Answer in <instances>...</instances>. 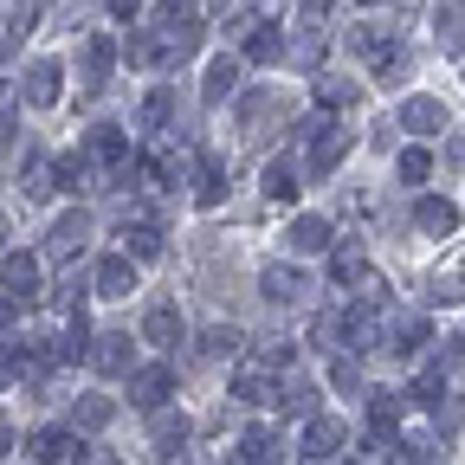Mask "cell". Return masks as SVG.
Masks as SVG:
<instances>
[{"instance_id": "1", "label": "cell", "mask_w": 465, "mask_h": 465, "mask_svg": "<svg viewBox=\"0 0 465 465\" xmlns=\"http://www.w3.org/2000/svg\"><path fill=\"white\" fill-rule=\"evenodd\" d=\"M149 33L162 39V52H168V58H188V52L201 45V14H194V7H182V0H162V7L149 14Z\"/></svg>"}, {"instance_id": "2", "label": "cell", "mask_w": 465, "mask_h": 465, "mask_svg": "<svg viewBox=\"0 0 465 465\" xmlns=\"http://www.w3.org/2000/svg\"><path fill=\"white\" fill-rule=\"evenodd\" d=\"M39 284H45V278H39V259H33V252H7V259H0V291H7L14 304H33Z\"/></svg>"}, {"instance_id": "3", "label": "cell", "mask_w": 465, "mask_h": 465, "mask_svg": "<svg viewBox=\"0 0 465 465\" xmlns=\"http://www.w3.org/2000/svg\"><path fill=\"white\" fill-rule=\"evenodd\" d=\"M91 369L97 375H130V362H136V349H130V336L124 330H104V336H91Z\"/></svg>"}, {"instance_id": "4", "label": "cell", "mask_w": 465, "mask_h": 465, "mask_svg": "<svg viewBox=\"0 0 465 465\" xmlns=\"http://www.w3.org/2000/svg\"><path fill=\"white\" fill-rule=\"evenodd\" d=\"M298 136H311V174H330V168L349 155V130H342V124H336V130H330V124H304Z\"/></svg>"}, {"instance_id": "5", "label": "cell", "mask_w": 465, "mask_h": 465, "mask_svg": "<svg viewBox=\"0 0 465 465\" xmlns=\"http://www.w3.org/2000/svg\"><path fill=\"white\" fill-rule=\"evenodd\" d=\"M84 155H91L97 168H110V174H116V168H130V136L116 130V124H97V130L84 136Z\"/></svg>"}, {"instance_id": "6", "label": "cell", "mask_w": 465, "mask_h": 465, "mask_svg": "<svg viewBox=\"0 0 465 465\" xmlns=\"http://www.w3.org/2000/svg\"><path fill=\"white\" fill-rule=\"evenodd\" d=\"M84 240H91V213H65V220L52 226V240H45V259L65 265L72 252H84Z\"/></svg>"}, {"instance_id": "7", "label": "cell", "mask_w": 465, "mask_h": 465, "mask_svg": "<svg viewBox=\"0 0 465 465\" xmlns=\"http://www.w3.org/2000/svg\"><path fill=\"white\" fill-rule=\"evenodd\" d=\"M110 58H116V39H110V33H91L84 52H78V84H84V91H97V84L110 78Z\"/></svg>"}, {"instance_id": "8", "label": "cell", "mask_w": 465, "mask_h": 465, "mask_svg": "<svg viewBox=\"0 0 465 465\" xmlns=\"http://www.w3.org/2000/svg\"><path fill=\"white\" fill-rule=\"evenodd\" d=\"M311 465H323V459H336L342 452V427L330 420V414H311V427H304V446H298Z\"/></svg>"}, {"instance_id": "9", "label": "cell", "mask_w": 465, "mask_h": 465, "mask_svg": "<svg viewBox=\"0 0 465 465\" xmlns=\"http://www.w3.org/2000/svg\"><path fill=\"white\" fill-rule=\"evenodd\" d=\"M394 124L414 130V136H433V130H446V104H440V97H407Z\"/></svg>"}, {"instance_id": "10", "label": "cell", "mask_w": 465, "mask_h": 465, "mask_svg": "<svg viewBox=\"0 0 465 465\" xmlns=\"http://www.w3.org/2000/svg\"><path fill=\"white\" fill-rule=\"evenodd\" d=\"M130 291H136V265H130V252L97 259V298H130Z\"/></svg>"}, {"instance_id": "11", "label": "cell", "mask_w": 465, "mask_h": 465, "mask_svg": "<svg viewBox=\"0 0 465 465\" xmlns=\"http://www.w3.org/2000/svg\"><path fill=\"white\" fill-rule=\"evenodd\" d=\"M168 388H174V375H168L162 362H155V369H130V401H136V407H149V414L168 401Z\"/></svg>"}, {"instance_id": "12", "label": "cell", "mask_w": 465, "mask_h": 465, "mask_svg": "<svg viewBox=\"0 0 465 465\" xmlns=\"http://www.w3.org/2000/svg\"><path fill=\"white\" fill-rule=\"evenodd\" d=\"M414 226L427 232V240H446V232L459 226V207H452V201H440V194H427V201L414 207Z\"/></svg>"}, {"instance_id": "13", "label": "cell", "mask_w": 465, "mask_h": 465, "mask_svg": "<svg viewBox=\"0 0 465 465\" xmlns=\"http://www.w3.org/2000/svg\"><path fill=\"white\" fill-rule=\"evenodd\" d=\"M58 78H65V72H58V58H33V72H26V104H58Z\"/></svg>"}, {"instance_id": "14", "label": "cell", "mask_w": 465, "mask_h": 465, "mask_svg": "<svg viewBox=\"0 0 465 465\" xmlns=\"http://www.w3.org/2000/svg\"><path fill=\"white\" fill-rule=\"evenodd\" d=\"M143 342L174 349V342H182V311H174V304H155V311L143 317Z\"/></svg>"}, {"instance_id": "15", "label": "cell", "mask_w": 465, "mask_h": 465, "mask_svg": "<svg viewBox=\"0 0 465 465\" xmlns=\"http://www.w3.org/2000/svg\"><path fill=\"white\" fill-rule=\"evenodd\" d=\"M259 284H265V298H272V304H298L304 291H311V284H304V272H291V265H265V278H259Z\"/></svg>"}, {"instance_id": "16", "label": "cell", "mask_w": 465, "mask_h": 465, "mask_svg": "<svg viewBox=\"0 0 465 465\" xmlns=\"http://www.w3.org/2000/svg\"><path fill=\"white\" fill-rule=\"evenodd\" d=\"M188 433H194V427H188V414H174V407H155V452H168V459H174V452L188 446Z\"/></svg>"}, {"instance_id": "17", "label": "cell", "mask_w": 465, "mask_h": 465, "mask_svg": "<svg viewBox=\"0 0 465 465\" xmlns=\"http://www.w3.org/2000/svg\"><path fill=\"white\" fill-rule=\"evenodd\" d=\"M26 446H33V459H39V465H58V459H72V452H78V440H72L65 427H39Z\"/></svg>"}, {"instance_id": "18", "label": "cell", "mask_w": 465, "mask_h": 465, "mask_svg": "<svg viewBox=\"0 0 465 465\" xmlns=\"http://www.w3.org/2000/svg\"><path fill=\"white\" fill-rule=\"evenodd\" d=\"M124 252L130 259H155L162 252V226L155 220H124Z\"/></svg>"}, {"instance_id": "19", "label": "cell", "mask_w": 465, "mask_h": 465, "mask_svg": "<svg viewBox=\"0 0 465 465\" xmlns=\"http://www.w3.org/2000/svg\"><path fill=\"white\" fill-rule=\"evenodd\" d=\"M433 26H440V45L446 52H465V0H440Z\"/></svg>"}, {"instance_id": "20", "label": "cell", "mask_w": 465, "mask_h": 465, "mask_svg": "<svg viewBox=\"0 0 465 465\" xmlns=\"http://www.w3.org/2000/svg\"><path fill=\"white\" fill-rule=\"evenodd\" d=\"M323 45H330V39H323V26H304L298 39L284 45V58H291L298 72H311V65H323Z\"/></svg>"}, {"instance_id": "21", "label": "cell", "mask_w": 465, "mask_h": 465, "mask_svg": "<svg viewBox=\"0 0 465 465\" xmlns=\"http://www.w3.org/2000/svg\"><path fill=\"white\" fill-rule=\"evenodd\" d=\"M226 91H240V58H213V65H207L201 97H207V104H226Z\"/></svg>"}, {"instance_id": "22", "label": "cell", "mask_w": 465, "mask_h": 465, "mask_svg": "<svg viewBox=\"0 0 465 465\" xmlns=\"http://www.w3.org/2000/svg\"><path fill=\"white\" fill-rule=\"evenodd\" d=\"M284 52V33L272 26V20H259V26H246V58H259V65H272V58Z\"/></svg>"}, {"instance_id": "23", "label": "cell", "mask_w": 465, "mask_h": 465, "mask_svg": "<svg viewBox=\"0 0 465 465\" xmlns=\"http://www.w3.org/2000/svg\"><path fill=\"white\" fill-rule=\"evenodd\" d=\"M278 407H284L291 420H311V414H317V388H311V381H284V388H278Z\"/></svg>"}, {"instance_id": "24", "label": "cell", "mask_w": 465, "mask_h": 465, "mask_svg": "<svg viewBox=\"0 0 465 465\" xmlns=\"http://www.w3.org/2000/svg\"><path fill=\"white\" fill-rule=\"evenodd\" d=\"M291 246H298V252H323L330 246V220H317V213L291 220Z\"/></svg>"}, {"instance_id": "25", "label": "cell", "mask_w": 465, "mask_h": 465, "mask_svg": "<svg viewBox=\"0 0 465 465\" xmlns=\"http://www.w3.org/2000/svg\"><path fill=\"white\" fill-rule=\"evenodd\" d=\"M20 188H26V201H45V194H58V174H52V162H45V155H33V162H26Z\"/></svg>"}, {"instance_id": "26", "label": "cell", "mask_w": 465, "mask_h": 465, "mask_svg": "<svg viewBox=\"0 0 465 465\" xmlns=\"http://www.w3.org/2000/svg\"><path fill=\"white\" fill-rule=\"evenodd\" d=\"M232 401H278V388L265 381V369H246V375H232Z\"/></svg>"}, {"instance_id": "27", "label": "cell", "mask_w": 465, "mask_h": 465, "mask_svg": "<svg viewBox=\"0 0 465 465\" xmlns=\"http://www.w3.org/2000/svg\"><path fill=\"white\" fill-rule=\"evenodd\" d=\"M265 194H272V201H298V194H304V188H298V168H291V162H272V168H265Z\"/></svg>"}, {"instance_id": "28", "label": "cell", "mask_w": 465, "mask_h": 465, "mask_svg": "<svg viewBox=\"0 0 465 465\" xmlns=\"http://www.w3.org/2000/svg\"><path fill=\"white\" fill-rule=\"evenodd\" d=\"M220 194H226V168L207 155V162H201V188H194V201H201V207H213Z\"/></svg>"}, {"instance_id": "29", "label": "cell", "mask_w": 465, "mask_h": 465, "mask_svg": "<svg viewBox=\"0 0 465 465\" xmlns=\"http://www.w3.org/2000/svg\"><path fill=\"white\" fill-rule=\"evenodd\" d=\"M232 349H240V330H207L201 336V362H226Z\"/></svg>"}, {"instance_id": "30", "label": "cell", "mask_w": 465, "mask_h": 465, "mask_svg": "<svg viewBox=\"0 0 465 465\" xmlns=\"http://www.w3.org/2000/svg\"><path fill=\"white\" fill-rule=\"evenodd\" d=\"M124 58H130V65H162L168 52H162V39H155V33H136V39L124 45Z\"/></svg>"}, {"instance_id": "31", "label": "cell", "mask_w": 465, "mask_h": 465, "mask_svg": "<svg viewBox=\"0 0 465 465\" xmlns=\"http://www.w3.org/2000/svg\"><path fill=\"white\" fill-rule=\"evenodd\" d=\"M401 407H407L401 394H375V401H369V427H375V433H388V427L401 420Z\"/></svg>"}, {"instance_id": "32", "label": "cell", "mask_w": 465, "mask_h": 465, "mask_svg": "<svg viewBox=\"0 0 465 465\" xmlns=\"http://www.w3.org/2000/svg\"><path fill=\"white\" fill-rule=\"evenodd\" d=\"M72 427H84V433H97V427H110V401H104V394H91V401H78V414H72Z\"/></svg>"}, {"instance_id": "33", "label": "cell", "mask_w": 465, "mask_h": 465, "mask_svg": "<svg viewBox=\"0 0 465 465\" xmlns=\"http://www.w3.org/2000/svg\"><path fill=\"white\" fill-rule=\"evenodd\" d=\"M317 104H323V110L356 104V84H349V78H317Z\"/></svg>"}, {"instance_id": "34", "label": "cell", "mask_w": 465, "mask_h": 465, "mask_svg": "<svg viewBox=\"0 0 465 465\" xmlns=\"http://www.w3.org/2000/svg\"><path fill=\"white\" fill-rule=\"evenodd\" d=\"M349 45H356L362 58H381V52H394V39H388L381 26H356V33H349Z\"/></svg>"}, {"instance_id": "35", "label": "cell", "mask_w": 465, "mask_h": 465, "mask_svg": "<svg viewBox=\"0 0 465 465\" xmlns=\"http://www.w3.org/2000/svg\"><path fill=\"white\" fill-rule=\"evenodd\" d=\"M427 174H433V155H427V149H407V155H401V182H407V188H420Z\"/></svg>"}, {"instance_id": "36", "label": "cell", "mask_w": 465, "mask_h": 465, "mask_svg": "<svg viewBox=\"0 0 465 465\" xmlns=\"http://www.w3.org/2000/svg\"><path fill=\"white\" fill-rule=\"evenodd\" d=\"M291 362H298V342H278V336H272V342L259 349V369H291Z\"/></svg>"}, {"instance_id": "37", "label": "cell", "mask_w": 465, "mask_h": 465, "mask_svg": "<svg viewBox=\"0 0 465 465\" xmlns=\"http://www.w3.org/2000/svg\"><path fill=\"white\" fill-rule=\"evenodd\" d=\"M440 394H446V369L433 362V369H420V381H414V401H427V407H433Z\"/></svg>"}, {"instance_id": "38", "label": "cell", "mask_w": 465, "mask_h": 465, "mask_svg": "<svg viewBox=\"0 0 465 465\" xmlns=\"http://www.w3.org/2000/svg\"><path fill=\"white\" fill-rule=\"evenodd\" d=\"M168 104H174L168 91H149V104H143V130H149V136H155V130L168 124Z\"/></svg>"}, {"instance_id": "39", "label": "cell", "mask_w": 465, "mask_h": 465, "mask_svg": "<svg viewBox=\"0 0 465 465\" xmlns=\"http://www.w3.org/2000/svg\"><path fill=\"white\" fill-rule=\"evenodd\" d=\"M433 298H465V259H459L452 272H440V284H433Z\"/></svg>"}, {"instance_id": "40", "label": "cell", "mask_w": 465, "mask_h": 465, "mask_svg": "<svg viewBox=\"0 0 465 465\" xmlns=\"http://www.w3.org/2000/svg\"><path fill=\"white\" fill-rule=\"evenodd\" d=\"M433 420H440V427H459V420H465V401H459V394L433 401Z\"/></svg>"}, {"instance_id": "41", "label": "cell", "mask_w": 465, "mask_h": 465, "mask_svg": "<svg viewBox=\"0 0 465 465\" xmlns=\"http://www.w3.org/2000/svg\"><path fill=\"white\" fill-rule=\"evenodd\" d=\"M420 459H427V452H420L414 440H394V452H388V465H420Z\"/></svg>"}, {"instance_id": "42", "label": "cell", "mask_w": 465, "mask_h": 465, "mask_svg": "<svg viewBox=\"0 0 465 465\" xmlns=\"http://www.w3.org/2000/svg\"><path fill=\"white\" fill-rule=\"evenodd\" d=\"M0 136H14V91L0 84Z\"/></svg>"}, {"instance_id": "43", "label": "cell", "mask_w": 465, "mask_h": 465, "mask_svg": "<svg viewBox=\"0 0 465 465\" xmlns=\"http://www.w3.org/2000/svg\"><path fill=\"white\" fill-rule=\"evenodd\" d=\"M330 7H336V0H304V14H311V20H323Z\"/></svg>"}, {"instance_id": "44", "label": "cell", "mask_w": 465, "mask_h": 465, "mask_svg": "<svg viewBox=\"0 0 465 465\" xmlns=\"http://www.w3.org/2000/svg\"><path fill=\"white\" fill-rule=\"evenodd\" d=\"M104 7H110V14H124V20H130V14H136V0H104Z\"/></svg>"}, {"instance_id": "45", "label": "cell", "mask_w": 465, "mask_h": 465, "mask_svg": "<svg viewBox=\"0 0 465 465\" xmlns=\"http://www.w3.org/2000/svg\"><path fill=\"white\" fill-rule=\"evenodd\" d=\"M14 323V298H0V330H7Z\"/></svg>"}, {"instance_id": "46", "label": "cell", "mask_w": 465, "mask_h": 465, "mask_svg": "<svg viewBox=\"0 0 465 465\" xmlns=\"http://www.w3.org/2000/svg\"><path fill=\"white\" fill-rule=\"evenodd\" d=\"M14 45H20V39H0V65H7V58H14Z\"/></svg>"}, {"instance_id": "47", "label": "cell", "mask_w": 465, "mask_h": 465, "mask_svg": "<svg viewBox=\"0 0 465 465\" xmlns=\"http://www.w3.org/2000/svg\"><path fill=\"white\" fill-rule=\"evenodd\" d=\"M452 342H459V356H465V323H459V336H452Z\"/></svg>"}, {"instance_id": "48", "label": "cell", "mask_w": 465, "mask_h": 465, "mask_svg": "<svg viewBox=\"0 0 465 465\" xmlns=\"http://www.w3.org/2000/svg\"><path fill=\"white\" fill-rule=\"evenodd\" d=\"M323 465H356V459H323Z\"/></svg>"}, {"instance_id": "49", "label": "cell", "mask_w": 465, "mask_h": 465, "mask_svg": "<svg viewBox=\"0 0 465 465\" xmlns=\"http://www.w3.org/2000/svg\"><path fill=\"white\" fill-rule=\"evenodd\" d=\"M362 7H375V0H362Z\"/></svg>"}]
</instances>
